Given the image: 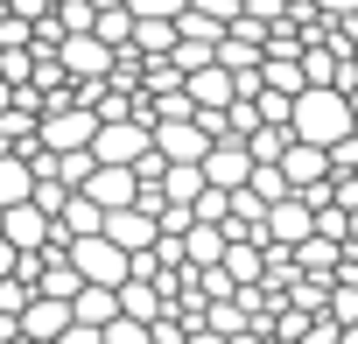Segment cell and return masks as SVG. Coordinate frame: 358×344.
<instances>
[{"label":"cell","mask_w":358,"mask_h":344,"mask_svg":"<svg viewBox=\"0 0 358 344\" xmlns=\"http://www.w3.org/2000/svg\"><path fill=\"white\" fill-rule=\"evenodd\" d=\"M288 141H302V148H337V141H351V106H344V92L337 85H302L295 99H288Z\"/></svg>","instance_id":"6da1fadb"},{"label":"cell","mask_w":358,"mask_h":344,"mask_svg":"<svg viewBox=\"0 0 358 344\" xmlns=\"http://www.w3.org/2000/svg\"><path fill=\"white\" fill-rule=\"evenodd\" d=\"M113 316H120V295H113V288H78V295H71V323H85V330H106Z\"/></svg>","instance_id":"5bb4252c"},{"label":"cell","mask_w":358,"mask_h":344,"mask_svg":"<svg viewBox=\"0 0 358 344\" xmlns=\"http://www.w3.org/2000/svg\"><path fill=\"white\" fill-rule=\"evenodd\" d=\"M155 190H162V204H183V211H190V204H197V190H204V176H197V162H169Z\"/></svg>","instance_id":"9a60e30c"},{"label":"cell","mask_w":358,"mask_h":344,"mask_svg":"<svg viewBox=\"0 0 358 344\" xmlns=\"http://www.w3.org/2000/svg\"><path fill=\"white\" fill-rule=\"evenodd\" d=\"M323 162H330V176H358V134H351V141H337Z\"/></svg>","instance_id":"7402d4cb"},{"label":"cell","mask_w":358,"mask_h":344,"mask_svg":"<svg viewBox=\"0 0 358 344\" xmlns=\"http://www.w3.org/2000/svg\"><path fill=\"white\" fill-rule=\"evenodd\" d=\"M183 8H190V0H127V15H134V22H176Z\"/></svg>","instance_id":"ffe728a7"},{"label":"cell","mask_w":358,"mask_h":344,"mask_svg":"<svg viewBox=\"0 0 358 344\" xmlns=\"http://www.w3.org/2000/svg\"><path fill=\"white\" fill-rule=\"evenodd\" d=\"M99 239H106V246H120V253L134 260V253H148V246H155V218H148V211H134V204H127V211H106Z\"/></svg>","instance_id":"52a82bcc"},{"label":"cell","mask_w":358,"mask_h":344,"mask_svg":"<svg viewBox=\"0 0 358 344\" xmlns=\"http://www.w3.org/2000/svg\"><path fill=\"white\" fill-rule=\"evenodd\" d=\"M92 43H106V50L120 57V50L134 43V15H127V8H106V15H92Z\"/></svg>","instance_id":"ac0fdd59"},{"label":"cell","mask_w":358,"mask_h":344,"mask_svg":"<svg viewBox=\"0 0 358 344\" xmlns=\"http://www.w3.org/2000/svg\"><path fill=\"white\" fill-rule=\"evenodd\" d=\"M92 134H99V120H92L85 106H50V113L36 120V148H43V155H85Z\"/></svg>","instance_id":"7a4b0ae2"},{"label":"cell","mask_w":358,"mask_h":344,"mask_svg":"<svg viewBox=\"0 0 358 344\" xmlns=\"http://www.w3.org/2000/svg\"><path fill=\"white\" fill-rule=\"evenodd\" d=\"M246 190H253L260 204H281V197H295V190L281 183V169H253V176H246Z\"/></svg>","instance_id":"d6986e66"},{"label":"cell","mask_w":358,"mask_h":344,"mask_svg":"<svg viewBox=\"0 0 358 344\" xmlns=\"http://www.w3.org/2000/svg\"><path fill=\"white\" fill-rule=\"evenodd\" d=\"M29 190H36V176L22 169V155H0V211L29 204Z\"/></svg>","instance_id":"e0dca14e"},{"label":"cell","mask_w":358,"mask_h":344,"mask_svg":"<svg viewBox=\"0 0 358 344\" xmlns=\"http://www.w3.org/2000/svg\"><path fill=\"white\" fill-rule=\"evenodd\" d=\"M197 176H204V190H246V176H253V162H246V148L239 141H211L204 148V162H197Z\"/></svg>","instance_id":"5b68a950"},{"label":"cell","mask_w":358,"mask_h":344,"mask_svg":"<svg viewBox=\"0 0 358 344\" xmlns=\"http://www.w3.org/2000/svg\"><path fill=\"white\" fill-rule=\"evenodd\" d=\"M99 225H106V211H99L92 197H78V190H71V197H64V211H57V232H64V239H99Z\"/></svg>","instance_id":"4fadbf2b"},{"label":"cell","mask_w":358,"mask_h":344,"mask_svg":"<svg viewBox=\"0 0 358 344\" xmlns=\"http://www.w3.org/2000/svg\"><path fill=\"white\" fill-rule=\"evenodd\" d=\"M0 15H8V0H0Z\"/></svg>","instance_id":"484cf974"},{"label":"cell","mask_w":358,"mask_h":344,"mask_svg":"<svg viewBox=\"0 0 358 344\" xmlns=\"http://www.w3.org/2000/svg\"><path fill=\"white\" fill-rule=\"evenodd\" d=\"M134 190H141V183H134V169H92L78 197H92L99 211H127V204H134Z\"/></svg>","instance_id":"7c38bea8"},{"label":"cell","mask_w":358,"mask_h":344,"mask_svg":"<svg viewBox=\"0 0 358 344\" xmlns=\"http://www.w3.org/2000/svg\"><path fill=\"white\" fill-rule=\"evenodd\" d=\"M15 260H22V253H15L8 239H0V281H15Z\"/></svg>","instance_id":"cb8c5ba5"},{"label":"cell","mask_w":358,"mask_h":344,"mask_svg":"<svg viewBox=\"0 0 358 344\" xmlns=\"http://www.w3.org/2000/svg\"><path fill=\"white\" fill-rule=\"evenodd\" d=\"M218 260H225V232L218 225H190L183 232V267L197 274V267H218Z\"/></svg>","instance_id":"2e32d148"},{"label":"cell","mask_w":358,"mask_h":344,"mask_svg":"<svg viewBox=\"0 0 358 344\" xmlns=\"http://www.w3.org/2000/svg\"><path fill=\"white\" fill-rule=\"evenodd\" d=\"M148 148H155L162 162H204V148H211V141H204V127H197V120H169V127H155V134H148Z\"/></svg>","instance_id":"9c48e42d"},{"label":"cell","mask_w":358,"mask_h":344,"mask_svg":"<svg viewBox=\"0 0 358 344\" xmlns=\"http://www.w3.org/2000/svg\"><path fill=\"white\" fill-rule=\"evenodd\" d=\"M50 232H57V225H50L36 204H15V211H0V239H8L15 253H43V246H50Z\"/></svg>","instance_id":"30bf717a"},{"label":"cell","mask_w":358,"mask_h":344,"mask_svg":"<svg viewBox=\"0 0 358 344\" xmlns=\"http://www.w3.org/2000/svg\"><path fill=\"white\" fill-rule=\"evenodd\" d=\"M71 274L85 281V288H120L127 281V253L120 246H106V239H71Z\"/></svg>","instance_id":"3957f363"},{"label":"cell","mask_w":358,"mask_h":344,"mask_svg":"<svg viewBox=\"0 0 358 344\" xmlns=\"http://www.w3.org/2000/svg\"><path fill=\"white\" fill-rule=\"evenodd\" d=\"M337 344H358V323H351V330H337Z\"/></svg>","instance_id":"d4e9b609"},{"label":"cell","mask_w":358,"mask_h":344,"mask_svg":"<svg viewBox=\"0 0 358 344\" xmlns=\"http://www.w3.org/2000/svg\"><path fill=\"white\" fill-rule=\"evenodd\" d=\"M190 15H204V22L232 29V22H239V0H190Z\"/></svg>","instance_id":"44dd1931"},{"label":"cell","mask_w":358,"mask_h":344,"mask_svg":"<svg viewBox=\"0 0 358 344\" xmlns=\"http://www.w3.org/2000/svg\"><path fill=\"white\" fill-rule=\"evenodd\" d=\"M22 323V344H57L71 330V302H50V295H29V309L15 316Z\"/></svg>","instance_id":"ba28073f"},{"label":"cell","mask_w":358,"mask_h":344,"mask_svg":"<svg viewBox=\"0 0 358 344\" xmlns=\"http://www.w3.org/2000/svg\"><path fill=\"white\" fill-rule=\"evenodd\" d=\"M141 155H148V127L141 120H113V127L92 134V162L99 169H134Z\"/></svg>","instance_id":"277c9868"},{"label":"cell","mask_w":358,"mask_h":344,"mask_svg":"<svg viewBox=\"0 0 358 344\" xmlns=\"http://www.w3.org/2000/svg\"><path fill=\"white\" fill-rule=\"evenodd\" d=\"M57 344H99V330H85V323H71V330H64Z\"/></svg>","instance_id":"603a6c76"},{"label":"cell","mask_w":358,"mask_h":344,"mask_svg":"<svg viewBox=\"0 0 358 344\" xmlns=\"http://www.w3.org/2000/svg\"><path fill=\"white\" fill-rule=\"evenodd\" d=\"M183 99H190V113H225V106L239 99V85H232L218 64H204V71H190V78H183Z\"/></svg>","instance_id":"8fae6325"},{"label":"cell","mask_w":358,"mask_h":344,"mask_svg":"<svg viewBox=\"0 0 358 344\" xmlns=\"http://www.w3.org/2000/svg\"><path fill=\"white\" fill-rule=\"evenodd\" d=\"M260 232H267V246H281V253H295L309 232H316V211L302 204V197H281V204H267V218H260Z\"/></svg>","instance_id":"8992f818"}]
</instances>
